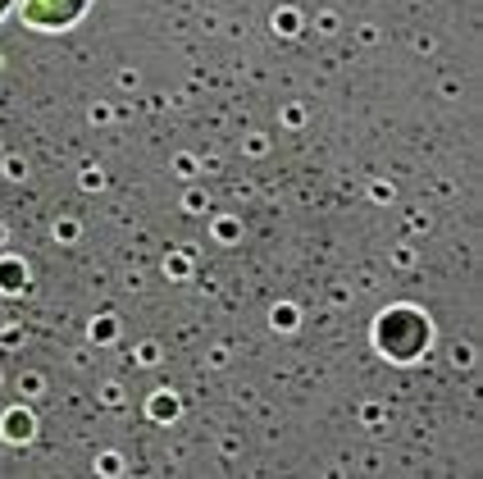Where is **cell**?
<instances>
[{"label":"cell","instance_id":"obj_2","mask_svg":"<svg viewBox=\"0 0 483 479\" xmlns=\"http://www.w3.org/2000/svg\"><path fill=\"white\" fill-rule=\"evenodd\" d=\"M5 9H9V0H0V14H5Z\"/></svg>","mask_w":483,"mask_h":479},{"label":"cell","instance_id":"obj_1","mask_svg":"<svg viewBox=\"0 0 483 479\" xmlns=\"http://www.w3.org/2000/svg\"><path fill=\"white\" fill-rule=\"evenodd\" d=\"M87 0H27V23H41V27H59L68 18L82 14Z\"/></svg>","mask_w":483,"mask_h":479}]
</instances>
